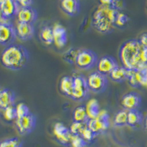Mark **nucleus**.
<instances>
[{
    "label": "nucleus",
    "mask_w": 147,
    "mask_h": 147,
    "mask_svg": "<svg viewBox=\"0 0 147 147\" xmlns=\"http://www.w3.org/2000/svg\"><path fill=\"white\" fill-rule=\"evenodd\" d=\"M16 30L18 38L24 41L32 39L35 35V27L33 24L18 22Z\"/></svg>",
    "instance_id": "2eb2a0df"
},
{
    "label": "nucleus",
    "mask_w": 147,
    "mask_h": 147,
    "mask_svg": "<svg viewBox=\"0 0 147 147\" xmlns=\"http://www.w3.org/2000/svg\"><path fill=\"white\" fill-rule=\"evenodd\" d=\"M129 73H130V70H129L126 67L123 66V65L121 66L118 65L109 74V77L113 82H123L128 80Z\"/></svg>",
    "instance_id": "aec40b11"
},
{
    "label": "nucleus",
    "mask_w": 147,
    "mask_h": 147,
    "mask_svg": "<svg viewBox=\"0 0 147 147\" xmlns=\"http://www.w3.org/2000/svg\"><path fill=\"white\" fill-rule=\"evenodd\" d=\"M119 65L117 60L110 55H105L101 57L96 64L97 71L104 75L109 76L115 68Z\"/></svg>",
    "instance_id": "f8f14e48"
},
{
    "label": "nucleus",
    "mask_w": 147,
    "mask_h": 147,
    "mask_svg": "<svg viewBox=\"0 0 147 147\" xmlns=\"http://www.w3.org/2000/svg\"><path fill=\"white\" fill-rule=\"evenodd\" d=\"M144 115L138 110H132L128 111L127 125L132 128L140 127L144 123Z\"/></svg>",
    "instance_id": "412c9836"
},
{
    "label": "nucleus",
    "mask_w": 147,
    "mask_h": 147,
    "mask_svg": "<svg viewBox=\"0 0 147 147\" xmlns=\"http://www.w3.org/2000/svg\"><path fill=\"white\" fill-rule=\"evenodd\" d=\"M74 77V90L71 96L73 100L82 102L88 98L90 89L87 82V77L82 74H76Z\"/></svg>",
    "instance_id": "39448f33"
},
{
    "label": "nucleus",
    "mask_w": 147,
    "mask_h": 147,
    "mask_svg": "<svg viewBox=\"0 0 147 147\" xmlns=\"http://www.w3.org/2000/svg\"><path fill=\"white\" fill-rule=\"evenodd\" d=\"M87 82L90 91L100 94L107 89L108 80L107 76L104 75L99 71H94L90 74L87 77Z\"/></svg>",
    "instance_id": "0eeeda50"
},
{
    "label": "nucleus",
    "mask_w": 147,
    "mask_h": 147,
    "mask_svg": "<svg viewBox=\"0 0 147 147\" xmlns=\"http://www.w3.org/2000/svg\"><path fill=\"white\" fill-rule=\"evenodd\" d=\"M54 35V44L57 48H63L67 44V31L66 29L60 24H55L52 27Z\"/></svg>",
    "instance_id": "4468645a"
},
{
    "label": "nucleus",
    "mask_w": 147,
    "mask_h": 147,
    "mask_svg": "<svg viewBox=\"0 0 147 147\" xmlns=\"http://www.w3.org/2000/svg\"><path fill=\"white\" fill-rule=\"evenodd\" d=\"M122 65L129 70H140L147 67V48L138 39H129L121 44L119 51Z\"/></svg>",
    "instance_id": "f257e3e1"
},
{
    "label": "nucleus",
    "mask_w": 147,
    "mask_h": 147,
    "mask_svg": "<svg viewBox=\"0 0 147 147\" xmlns=\"http://www.w3.org/2000/svg\"><path fill=\"white\" fill-rule=\"evenodd\" d=\"M3 1H4V0H0V5L2 3V2H3Z\"/></svg>",
    "instance_id": "ea45409f"
},
{
    "label": "nucleus",
    "mask_w": 147,
    "mask_h": 147,
    "mask_svg": "<svg viewBox=\"0 0 147 147\" xmlns=\"http://www.w3.org/2000/svg\"><path fill=\"white\" fill-rule=\"evenodd\" d=\"M36 122L35 115L30 112L25 116L16 119V127L20 135L25 136L31 133L34 130L36 126Z\"/></svg>",
    "instance_id": "6e6552de"
},
{
    "label": "nucleus",
    "mask_w": 147,
    "mask_h": 147,
    "mask_svg": "<svg viewBox=\"0 0 147 147\" xmlns=\"http://www.w3.org/2000/svg\"><path fill=\"white\" fill-rule=\"evenodd\" d=\"M144 128H145L146 130L147 131V115L145 117L144 120Z\"/></svg>",
    "instance_id": "58836bf2"
},
{
    "label": "nucleus",
    "mask_w": 147,
    "mask_h": 147,
    "mask_svg": "<svg viewBox=\"0 0 147 147\" xmlns=\"http://www.w3.org/2000/svg\"><path fill=\"white\" fill-rule=\"evenodd\" d=\"M60 90L62 94L71 98L74 90V77L71 76H64L60 81Z\"/></svg>",
    "instance_id": "4be33fe9"
},
{
    "label": "nucleus",
    "mask_w": 147,
    "mask_h": 147,
    "mask_svg": "<svg viewBox=\"0 0 147 147\" xmlns=\"http://www.w3.org/2000/svg\"><path fill=\"white\" fill-rule=\"evenodd\" d=\"M20 7H29L32 4V0H15Z\"/></svg>",
    "instance_id": "f704fd0d"
},
{
    "label": "nucleus",
    "mask_w": 147,
    "mask_h": 147,
    "mask_svg": "<svg viewBox=\"0 0 147 147\" xmlns=\"http://www.w3.org/2000/svg\"><path fill=\"white\" fill-rule=\"evenodd\" d=\"M119 10L110 6L100 5L94 11L92 24L102 33H109L115 27V22Z\"/></svg>",
    "instance_id": "7ed1b4c3"
},
{
    "label": "nucleus",
    "mask_w": 147,
    "mask_h": 147,
    "mask_svg": "<svg viewBox=\"0 0 147 147\" xmlns=\"http://www.w3.org/2000/svg\"><path fill=\"white\" fill-rule=\"evenodd\" d=\"M85 127H86V124L73 121L69 127V130L72 134V136H80Z\"/></svg>",
    "instance_id": "c85d7f7f"
},
{
    "label": "nucleus",
    "mask_w": 147,
    "mask_h": 147,
    "mask_svg": "<svg viewBox=\"0 0 147 147\" xmlns=\"http://www.w3.org/2000/svg\"><path fill=\"white\" fill-rule=\"evenodd\" d=\"M98 60L96 52L89 49H82L79 51L75 65L82 70H90L96 65Z\"/></svg>",
    "instance_id": "20e7f679"
},
{
    "label": "nucleus",
    "mask_w": 147,
    "mask_h": 147,
    "mask_svg": "<svg viewBox=\"0 0 147 147\" xmlns=\"http://www.w3.org/2000/svg\"><path fill=\"white\" fill-rule=\"evenodd\" d=\"M86 125L96 136L105 132L110 125L108 113L105 110H101L99 115L96 119H89Z\"/></svg>",
    "instance_id": "423d86ee"
},
{
    "label": "nucleus",
    "mask_w": 147,
    "mask_h": 147,
    "mask_svg": "<svg viewBox=\"0 0 147 147\" xmlns=\"http://www.w3.org/2000/svg\"><path fill=\"white\" fill-rule=\"evenodd\" d=\"M72 119L73 121L80 122L83 124H87V122L89 121V117L88 115L85 106L80 105L77 106L74 110L73 114H72Z\"/></svg>",
    "instance_id": "5701e85b"
},
{
    "label": "nucleus",
    "mask_w": 147,
    "mask_h": 147,
    "mask_svg": "<svg viewBox=\"0 0 147 147\" xmlns=\"http://www.w3.org/2000/svg\"><path fill=\"white\" fill-rule=\"evenodd\" d=\"M18 22L23 23L33 24L38 18L37 11L32 7V6L29 7H20L17 13Z\"/></svg>",
    "instance_id": "dca6fc26"
},
{
    "label": "nucleus",
    "mask_w": 147,
    "mask_h": 147,
    "mask_svg": "<svg viewBox=\"0 0 147 147\" xmlns=\"http://www.w3.org/2000/svg\"><path fill=\"white\" fill-rule=\"evenodd\" d=\"M40 39L44 44L47 45H52L54 44V35L52 27L49 26H45L40 30L39 33Z\"/></svg>",
    "instance_id": "393cba45"
},
{
    "label": "nucleus",
    "mask_w": 147,
    "mask_h": 147,
    "mask_svg": "<svg viewBox=\"0 0 147 147\" xmlns=\"http://www.w3.org/2000/svg\"><path fill=\"white\" fill-rule=\"evenodd\" d=\"M16 96L13 90L7 88L0 87V109L4 110L10 106L14 105Z\"/></svg>",
    "instance_id": "f3484780"
},
{
    "label": "nucleus",
    "mask_w": 147,
    "mask_h": 147,
    "mask_svg": "<svg viewBox=\"0 0 147 147\" xmlns=\"http://www.w3.org/2000/svg\"><path fill=\"white\" fill-rule=\"evenodd\" d=\"M86 112L90 119H96L100 113V106L98 101L95 99H92L89 101L85 106Z\"/></svg>",
    "instance_id": "b1692460"
},
{
    "label": "nucleus",
    "mask_w": 147,
    "mask_h": 147,
    "mask_svg": "<svg viewBox=\"0 0 147 147\" xmlns=\"http://www.w3.org/2000/svg\"><path fill=\"white\" fill-rule=\"evenodd\" d=\"M117 0H99L101 5H106V6H110V7H113L115 2Z\"/></svg>",
    "instance_id": "e433bc0d"
},
{
    "label": "nucleus",
    "mask_w": 147,
    "mask_h": 147,
    "mask_svg": "<svg viewBox=\"0 0 147 147\" xmlns=\"http://www.w3.org/2000/svg\"><path fill=\"white\" fill-rule=\"evenodd\" d=\"M70 145L71 147H85L88 145V143L81 136H72Z\"/></svg>",
    "instance_id": "2f4dec72"
},
{
    "label": "nucleus",
    "mask_w": 147,
    "mask_h": 147,
    "mask_svg": "<svg viewBox=\"0 0 147 147\" xmlns=\"http://www.w3.org/2000/svg\"><path fill=\"white\" fill-rule=\"evenodd\" d=\"M6 23H9L8 18H7L5 16V15H4L2 11L1 10V9H0V24H6Z\"/></svg>",
    "instance_id": "4c0bfd02"
},
{
    "label": "nucleus",
    "mask_w": 147,
    "mask_h": 147,
    "mask_svg": "<svg viewBox=\"0 0 147 147\" xmlns=\"http://www.w3.org/2000/svg\"><path fill=\"white\" fill-rule=\"evenodd\" d=\"M60 8L69 16H75L80 13V4L79 0H60Z\"/></svg>",
    "instance_id": "a211bd4d"
},
{
    "label": "nucleus",
    "mask_w": 147,
    "mask_h": 147,
    "mask_svg": "<svg viewBox=\"0 0 147 147\" xmlns=\"http://www.w3.org/2000/svg\"><path fill=\"white\" fill-rule=\"evenodd\" d=\"M79 51H80V49H77L76 48H71L64 54V60L70 64H75L76 58H77Z\"/></svg>",
    "instance_id": "cd10ccee"
},
{
    "label": "nucleus",
    "mask_w": 147,
    "mask_h": 147,
    "mask_svg": "<svg viewBox=\"0 0 147 147\" xmlns=\"http://www.w3.org/2000/svg\"><path fill=\"white\" fill-rule=\"evenodd\" d=\"M127 80L132 88H139L147 84V67L140 70H130Z\"/></svg>",
    "instance_id": "ddd939ff"
},
{
    "label": "nucleus",
    "mask_w": 147,
    "mask_h": 147,
    "mask_svg": "<svg viewBox=\"0 0 147 147\" xmlns=\"http://www.w3.org/2000/svg\"><path fill=\"white\" fill-rule=\"evenodd\" d=\"M127 116H128V110L125 109L119 110L113 119V124L115 127H124L127 125Z\"/></svg>",
    "instance_id": "a878e982"
},
{
    "label": "nucleus",
    "mask_w": 147,
    "mask_h": 147,
    "mask_svg": "<svg viewBox=\"0 0 147 147\" xmlns=\"http://www.w3.org/2000/svg\"><path fill=\"white\" fill-rule=\"evenodd\" d=\"M16 107L17 119L25 116L26 115H27V114L30 113L28 106L24 103H19Z\"/></svg>",
    "instance_id": "72a5a7b5"
},
{
    "label": "nucleus",
    "mask_w": 147,
    "mask_h": 147,
    "mask_svg": "<svg viewBox=\"0 0 147 147\" xmlns=\"http://www.w3.org/2000/svg\"><path fill=\"white\" fill-rule=\"evenodd\" d=\"M0 61L6 69L13 71L21 70L26 66L29 61L28 51L24 46L13 44L2 51Z\"/></svg>",
    "instance_id": "f03ea898"
},
{
    "label": "nucleus",
    "mask_w": 147,
    "mask_h": 147,
    "mask_svg": "<svg viewBox=\"0 0 147 147\" xmlns=\"http://www.w3.org/2000/svg\"><path fill=\"white\" fill-rule=\"evenodd\" d=\"M142 102L140 94L136 91H130L124 94L121 99V106L127 110H138Z\"/></svg>",
    "instance_id": "9b49d317"
},
{
    "label": "nucleus",
    "mask_w": 147,
    "mask_h": 147,
    "mask_svg": "<svg viewBox=\"0 0 147 147\" xmlns=\"http://www.w3.org/2000/svg\"><path fill=\"white\" fill-rule=\"evenodd\" d=\"M138 41L143 47L147 48V32H144L142 35H140L138 39Z\"/></svg>",
    "instance_id": "c9c22d12"
},
{
    "label": "nucleus",
    "mask_w": 147,
    "mask_h": 147,
    "mask_svg": "<svg viewBox=\"0 0 147 147\" xmlns=\"http://www.w3.org/2000/svg\"><path fill=\"white\" fill-rule=\"evenodd\" d=\"M17 37L16 30L10 23L0 24V44L10 46L13 44Z\"/></svg>",
    "instance_id": "1a4fd4ad"
},
{
    "label": "nucleus",
    "mask_w": 147,
    "mask_h": 147,
    "mask_svg": "<svg viewBox=\"0 0 147 147\" xmlns=\"http://www.w3.org/2000/svg\"><path fill=\"white\" fill-rule=\"evenodd\" d=\"M0 9L5 16L9 19L11 17L17 15L20 7L15 0H4L0 5Z\"/></svg>",
    "instance_id": "6ab92c4d"
},
{
    "label": "nucleus",
    "mask_w": 147,
    "mask_h": 147,
    "mask_svg": "<svg viewBox=\"0 0 147 147\" xmlns=\"http://www.w3.org/2000/svg\"><path fill=\"white\" fill-rule=\"evenodd\" d=\"M53 134L56 140L63 146H69L71 144L72 134L69 128L65 127L61 122L55 123L53 127Z\"/></svg>",
    "instance_id": "9d476101"
},
{
    "label": "nucleus",
    "mask_w": 147,
    "mask_h": 147,
    "mask_svg": "<svg viewBox=\"0 0 147 147\" xmlns=\"http://www.w3.org/2000/svg\"><path fill=\"white\" fill-rule=\"evenodd\" d=\"M4 111V116L7 120L12 121L13 119H17V113H16V107L14 105L10 106L3 110Z\"/></svg>",
    "instance_id": "c756f323"
},
{
    "label": "nucleus",
    "mask_w": 147,
    "mask_h": 147,
    "mask_svg": "<svg viewBox=\"0 0 147 147\" xmlns=\"http://www.w3.org/2000/svg\"><path fill=\"white\" fill-rule=\"evenodd\" d=\"M129 20V16L127 15V14L123 13H120V12H119L117 15V17H116V19H115V27H124V26L128 23Z\"/></svg>",
    "instance_id": "7c9ffc66"
},
{
    "label": "nucleus",
    "mask_w": 147,
    "mask_h": 147,
    "mask_svg": "<svg viewBox=\"0 0 147 147\" xmlns=\"http://www.w3.org/2000/svg\"><path fill=\"white\" fill-rule=\"evenodd\" d=\"M80 136H82V138L88 144V143L92 142V141L95 139L96 135L92 132L90 129L87 127V125H86V127L84 129V130L82 131V132L81 133Z\"/></svg>",
    "instance_id": "473e14b6"
},
{
    "label": "nucleus",
    "mask_w": 147,
    "mask_h": 147,
    "mask_svg": "<svg viewBox=\"0 0 147 147\" xmlns=\"http://www.w3.org/2000/svg\"><path fill=\"white\" fill-rule=\"evenodd\" d=\"M22 140L18 138H10L0 142V147H22Z\"/></svg>",
    "instance_id": "bb28decb"
}]
</instances>
